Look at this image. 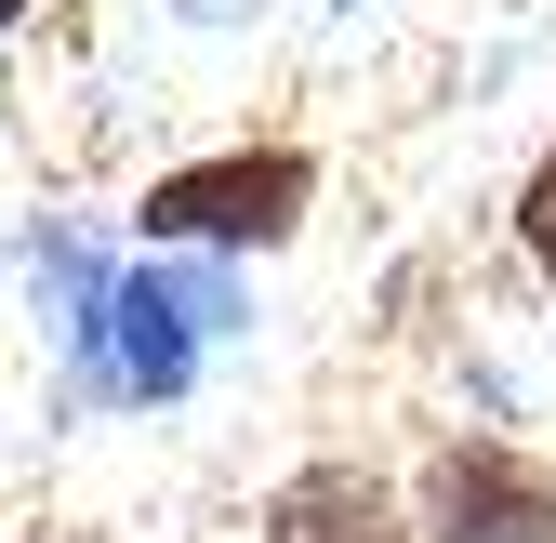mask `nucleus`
I'll return each instance as SVG.
<instances>
[{
    "label": "nucleus",
    "instance_id": "obj_1",
    "mask_svg": "<svg viewBox=\"0 0 556 543\" xmlns=\"http://www.w3.org/2000/svg\"><path fill=\"white\" fill-rule=\"evenodd\" d=\"M213 331H239L213 265H132V279H106V305H93V331H80V358H93L106 397H186Z\"/></svg>",
    "mask_w": 556,
    "mask_h": 543
},
{
    "label": "nucleus",
    "instance_id": "obj_2",
    "mask_svg": "<svg viewBox=\"0 0 556 543\" xmlns=\"http://www.w3.org/2000/svg\"><path fill=\"white\" fill-rule=\"evenodd\" d=\"M305 199H318V160L305 147H226V160H186L147 186V226L160 252H278L305 226Z\"/></svg>",
    "mask_w": 556,
    "mask_h": 543
},
{
    "label": "nucleus",
    "instance_id": "obj_3",
    "mask_svg": "<svg viewBox=\"0 0 556 543\" xmlns=\"http://www.w3.org/2000/svg\"><path fill=\"white\" fill-rule=\"evenodd\" d=\"M410 543H556V464L504 438H451L425 464V530Z\"/></svg>",
    "mask_w": 556,
    "mask_h": 543
},
{
    "label": "nucleus",
    "instance_id": "obj_4",
    "mask_svg": "<svg viewBox=\"0 0 556 543\" xmlns=\"http://www.w3.org/2000/svg\"><path fill=\"white\" fill-rule=\"evenodd\" d=\"M265 543H410V517H397L384 478H358V464H305V478H278Z\"/></svg>",
    "mask_w": 556,
    "mask_h": 543
},
{
    "label": "nucleus",
    "instance_id": "obj_5",
    "mask_svg": "<svg viewBox=\"0 0 556 543\" xmlns=\"http://www.w3.org/2000/svg\"><path fill=\"white\" fill-rule=\"evenodd\" d=\"M517 252L543 265V292H556V147L530 160V186H517Z\"/></svg>",
    "mask_w": 556,
    "mask_h": 543
},
{
    "label": "nucleus",
    "instance_id": "obj_6",
    "mask_svg": "<svg viewBox=\"0 0 556 543\" xmlns=\"http://www.w3.org/2000/svg\"><path fill=\"white\" fill-rule=\"evenodd\" d=\"M186 14H199V27H226V14H252V0H186Z\"/></svg>",
    "mask_w": 556,
    "mask_h": 543
},
{
    "label": "nucleus",
    "instance_id": "obj_7",
    "mask_svg": "<svg viewBox=\"0 0 556 543\" xmlns=\"http://www.w3.org/2000/svg\"><path fill=\"white\" fill-rule=\"evenodd\" d=\"M14 14H27V0H0V27H14Z\"/></svg>",
    "mask_w": 556,
    "mask_h": 543
}]
</instances>
